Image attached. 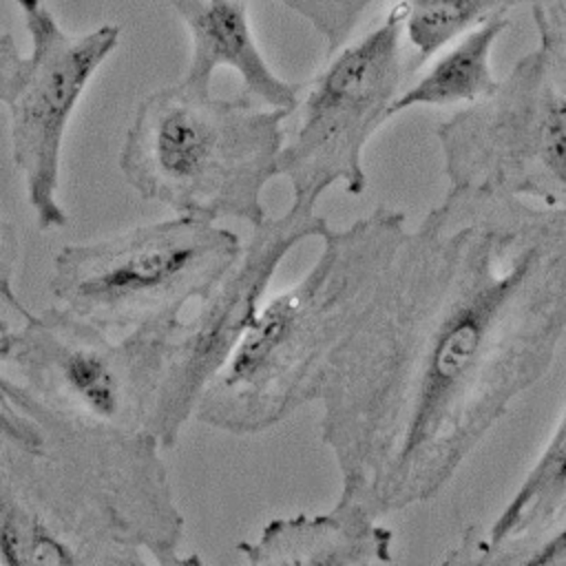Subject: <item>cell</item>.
<instances>
[{"label":"cell","mask_w":566,"mask_h":566,"mask_svg":"<svg viewBox=\"0 0 566 566\" xmlns=\"http://www.w3.org/2000/svg\"><path fill=\"white\" fill-rule=\"evenodd\" d=\"M566 338V214L447 190L407 228L323 391L336 504L438 497Z\"/></svg>","instance_id":"1"},{"label":"cell","mask_w":566,"mask_h":566,"mask_svg":"<svg viewBox=\"0 0 566 566\" xmlns=\"http://www.w3.org/2000/svg\"><path fill=\"white\" fill-rule=\"evenodd\" d=\"M0 491L69 537L91 566L179 553L184 515L161 444L73 413L0 371Z\"/></svg>","instance_id":"2"},{"label":"cell","mask_w":566,"mask_h":566,"mask_svg":"<svg viewBox=\"0 0 566 566\" xmlns=\"http://www.w3.org/2000/svg\"><path fill=\"white\" fill-rule=\"evenodd\" d=\"M405 230V214L385 206L345 228H327L314 263L261 303L203 391L195 420L232 436H256L318 402L327 369Z\"/></svg>","instance_id":"3"},{"label":"cell","mask_w":566,"mask_h":566,"mask_svg":"<svg viewBox=\"0 0 566 566\" xmlns=\"http://www.w3.org/2000/svg\"><path fill=\"white\" fill-rule=\"evenodd\" d=\"M290 115L175 82L139 99L117 166L142 199L177 217L256 226L268 217L263 195L279 177Z\"/></svg>","instance_id":"4"},{"label":"cell","mask_w":566,"mask_h":566,"mask_svg":"<svg viewBox=\"0 0 566 566\" xmlns=\"http://www.w3.org/2000/svg\"><path fill=\"white\" fill-rule=\"evenodd\" d=\"M239 250L232 230L177 214L69 243L53 256L51 307L111 336L177 323L214 287Z\"/></svg>","instance_id":"5"},{"label":"cell","mask_w":566,"mask_h":566,"mask_svg":"<svg viewBox=\"0 0 566 566\" xmlns=\"http://www.w3.org/2000/svg\"><path fill=\"white\" fill-rule=\"evenodd\" d=\"M447 190L566 214V97L535 46L491 93L440 119Z\"/></svg>","instance_id":"6"},{"label":"cell","mask_w":566,"mask_h":566,"mask_svg":"<svg viewBox=\"0 0 566 566\" xmlns=\"http://www.w3.org/2000/svg\"><path fill=\"white\" fill-rule=\"evenodd\" d=\"M411 73L396 7L371 31L327 55L301 88L298 119L279 157V177L287 179L292 201L318 206L334 186L352 197L365 192L367 146L391 119Z\"/></svg>","instance_id":"7"},{"label":"cell","mask_w":566,"mask_h":566,"mask_svg":"<svg viewBox=\"0 0 566 566\" xmlns=\"http://www.w3.org/2000/svg\"><path fill=\"white\" fill-rule=\"evenodd\" d=\"M327 228L316 206L298 201L276 217L268 214L252 226L234 263L197 301V310L177 323L146 424L161 449L175 447L186 424L195 420L203 391L241 343L283 259Z\"/></svg>","instance_id":"8"},{"label":"cell","mask_w":566,"mask_h":566,"mask_svg":"<svg viewBox=\"0 0 566 566\" xmlns=\"http://www.w3.org/2000/svg\"><path fill=\"white\" fill-rule=\"evenodd\" d=\"M177 323L111 336L46 307L22 321L9 365L38 394L73 413L146 431Z\"/></svg>","instance_id":"9"},{"label":"cell","mask_w":566,"mask_h":566,"mask_svg":"<svg viewBox=\"0 0 566 566\" xmlns=\"http://www.w3.org/2000/svg\"><path fill=\"white\" fill-rule=\"evenodd\" d=\"M29 33V55L9 102L11 159L22 177L40 230H60L69 214L57 199L62 146L69 122L97 69L122 38L119 24L86 33L62 29L46 0H15Z\"/></svg>","instance_id":"10"},{"label":"cell","mask_w":566,"mask_h":566,"mask_svg":"<svg viewBox=\"0 0 566 566\" xmlns=\"http://www.w3.org/2000/svg\"><path fill=\"white\" fill-rule=\"evenodd\" d=\"M190 40L188 64L177 80L195 93H210L219 69L232 71L241 95L294 113L301 84L281 77L268 62L250 20V0H168Z\"/></svg>","instance_id":"11"},{"label":"cell","mask_w":566,"mask_h":566,"mask_svg":"<svg viewBox=\"0 0 566 566\" xmlns=\"http://www.w3.org/2000/svg\"><path fill=\"white\" fill-rule=\"evenodd\" d=\"M566 520V396L522 480L489 524H473L436 566H509Z\"/></svg>","instance_id":"12"},{"label":"cell","mask_w":566,"mask_h":566,"mask_svg":"<svg viewBox=\"0 0 566 566\" xmlns=\"http://www.w3.org/2000/svg\"><path fill=\"white\" fill-rule=\"evenodd\" d=\"M237 548L245 566H389L398 557L396 533L382 520L336 502L272 517Z\"/></svg>","instance_id":"13"},{"label":"cell","mask_w":566,"mask_h":566,"mask_svg":"<svg viewBox=\"0 0 566 566\" xmlns=\"http://www.w3.org/2000/svg\"><path fill=\"white\" fill-rule=\"evenodd\" d=\"M509 18L493 15L436 53L422 73L407 82L391 106V117L411 108H462L493 91V49Z\"/></svg>","instance_id":"14"},{"label":"cell","mask_w":566,"mask_h":566,"mask_svg":"<svg viewBox=\"0 0 566 566\" xmlns=\"http://www.w3.org/2000/svg\"><path fill=\"white\" fill-rule=\"evenodd\" d=\"M515 0H396L411 71L493 15H506Z\"/></svg>","instance_id":"15"},{"label":"cell","mask_w":566,"mask_h":566,"mask_svg":"<svg viewBox=\"0 0 566 566\" xmlns=\"http://www.w3.org/2000/svg\"><path fill=\"white\" fill-rule=\"evenodd\" d=\"M0 566H91L84 553L35 511L0 491Z\"/></svg>","instance_id":"16"},{"label":"cell","mask_w":566,"mask_h":566,"mask_svg":"<svg viewBox=\"0 0 566 566\" xmlns=\"http://www.w3.org/2000/svg\"><path fill=\"white\" fill-rule=\"evenodd\" d=\"M303 18L323 40L325 51L334 53L349 42L363 15L378 0H276Z\"/></svg>","instance_id":"17"},{"label":"cell","mask_w":566,"mask_h":566,"mask_svg":"<svg viewBox=\"0 0 566 566\" xmlns=\"http://www.w3.org/2000/svg\"><path fill=\"white\" fill-rule=\"evenodd\" d=\"M537 29V49L546 69L566 97V0H544L531 7Z\"/></svg>","instance_id":"18"},{"label":"cell","mask_w":566,"mask_h":566,"mask_svg":"<svg viewBox=\"0 0 566 566\" xmlns=\"http://www.w3.org/2000/svg\"><path fill=\"white\" fill-rule=\"evenodd\" d=\"M15 261H18V237L13 226L0 214V303L11 307L24 318L31 316V312L22 305L20 296L13 287V274H15Z\"/></svg>","instance_id":"19"},{"label":"cell","mask_w":566,"mask_h":566,"mask_svg":"<svg viewBox=\"0 0 566 566\" xmlns=\"http://www.w3.org/2000/svg\"><path fill=\"white\" fill-rule=\"evenodd\" d=\"M509 566H566V520L522 551Z\"/></svg>","instance_id":"20"},{"label":"cell","mask_w":566,"mask_h":566,"mask_svg":"<svg viewBox=\"0 0 566 566\" xmlns=\"http://www.w3.org/2000/svg\"><path fill=\"white\" fill-rule=\"evenodd\" d=\"M24 55L11 33H0V102L7 104L22 75Z\"/></svg>","instance_id":"21"},{"label":"cell","mask_w":566,"mask_h":566,"mask_svg":"<svg viewBox=\"0 0 566 566\" xmlns=\"http://www.w3.org/2000/svg\"><path fill=\"white\" fill-rule=\"evenodd\" d=\"M128 566H206V562L197 553H190V555L177 553V555H172V557H168L164 562H155V559H150L146 555H139Z\"/></svg>","instance_id":"22"},{"label":"cell","mask_w":566,"mask_h":566,"mask_svg":"<svg viewBox=\"0 0 566 566\" xmlns=\"http://www.w3.org/2000/svg\"><path fill=\"white\" fill-rule=\"evenodd\" d=\"M18 347V329L0 318V363H9Z\"/></svg>","instance_id":"23"},{"label":"cell","mask_w":566,"mask_h":566,"mask_svg":"<svg viewBox=\"0 0 566 566\" xmlns=\"http://www.w3.org/2000/svg\"><path fill=\"white\" fill-rule=\"evenodd\" d=\"M515 2H520V0H515ZM524 2H528V4L533 7V4H537V2H544V0H524Z\"/></svg>","instance_id":"24"}]
</instances>
